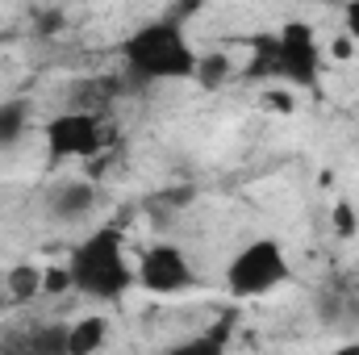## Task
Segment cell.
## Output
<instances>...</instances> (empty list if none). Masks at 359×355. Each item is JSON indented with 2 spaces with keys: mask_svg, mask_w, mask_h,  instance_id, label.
Instances as JSON below:
<instances>
[{
  "mask_svg": "<svg viewBox=\"0 0 359 355\" xmlns=\"http://www.w3.org/2000/svg\"><path fill=\"white\" fill-rule=\"evenodd\" d=\"M117 55L130 72V80L138 84H172V80H196V63L201 55L192 51L184 25L163 17V21H147L134 34H126L117 42Z\"/></svg>",
  "mask_w": 359,
  "mask_h": 355,
  "instance_id": "obj_1",
  "label": "cell"
},
{
  "mask_svg": "<svg viewBox=\"0 0 359 355\" xmlns=\"http://www.w3.org/2000/svg\"><path fill=\"white\" fill-rule=\"evenodd\" d=\"M63 272H67L72 293L88 301H121L130 288H138L134 260L126 255V234L117 226H96L92 234H84L72 247Z\"/></svg>",
  "mask_w": 359,
  "mask_h": 355,
  "instance_id": "obj_2",
  "label": "cell"
},
{
  "mask_svg": "<svg viewBox=\"0 0 359 355\" xmlns=\"http://www.w3.org/2000/svg\"><path fill=\"white\" fill-rule=\"evenodd\" d=\"M255 76L288 84V88H318L322 80V46L305 21H288L276 34L255 38Z\"/></svg>",
  "mask_w": 359,
  "mask_h": 355,
  "instance_id": "obj_3",
  "label": "cell"
},
{
  "mask_svg": "<svg viewBox=\"0 0 359 355\" xmlns=\"http://www.w3.org/2000/svg\"><path fill=\"white\" fill-rule=\"evenodd\" d=\"M288 276H292V264H288L284 243L271 234H259V239L243 243L234 251V260L226 264V293L234 301H255V297L276 293Z\"/></svg>",
  "mask_w": 359,
  "mask_h": 355,
  "instance_id": "obj_4",
  "label": "cell"
},
{
  "mask_svg": "<svg viewBox=\"0 0 359 355\" xmlns=\"http://www.w3.org/2000/svg\"><path fill=\"white\" fill-rule=\"evenodd\" d=\"M109 126L100 121V113L88 109H67V113H55L42 130V142H46V159L50 163H67V159H96L104 147H109Z\"/></svg>",
  "mask_w": 359,
  "mask_h": 355,
  "instance_id": "obj_5",
  "label": "cell"
},
{
  "mask_svg": "<svg viewBox=\"0 0 359 355\" xmlns=\"http://www.w3.org/2000/svg\"><path fill=\"white\" fill-rule=\"evenodd\" d=\"M134 280L142 293L151 297H184L201 284L196 267L188 260V251L176 243H151L138 260H134Z\"/></svg>",
  "mask_w": 359,
  "mask_h": 355,
  "instance_id": "obj_6",
  "label": "cell"
},
{
  "mask_svg": "<svg viewBox=\"0 0 359 355\" xmlns=\"http://www.w3.org/2000/svg\"><path fill=\"white\" fill-rule=\"evenodd\" d=\"M318 322L343 339H359V276L355 272H330L318 284L313 297Z\"/></svg>",
  "mask_w": 359,
  "mask_h": 355,
  "instance_id": "obj_7",
  "label": "cell"
},
{
  "mask_svg": "<svg viewBox=\"0 0 359 355\" xmlns=\"http://www.w3.org/2000/svg\"><path fill=\"white\" fill-rule=\"evenodd\" d=\"M96 205V184L92 180H59L46 192V213L55 222H80Z\"/></svg>",
  "mask_w": 359,
  "mask_h": 355,
  "instance_id": "obj_8",
  "label": "cell"
},
{
  "mask_svg": "<svg viewBox=\"0 0 359 355\" xmlns=\"http://www.w3.org/2000/svg\"><path fill=\"white\" fill-rule=\"evenodd\" d=\"M8 355H72L67 351V326L46 322L38 330H25L17 343H8Z\"/></svg>",
  "mask_w": 359,
  "mask_h": 355,
  "instance_id": "obj_9",
  "label": "cell"
},
{
  "mask_svg": "<svg viewBox=\"0 0 359 355\" xmlns=\"http://www.w3.org/2000/svg\"><path fill=\"white\" fill-rule=\"evenodd\" d=\"M29 117H34V105H29L25 96L0 100V151L17 147V142L29 134Z\"/></svg>",
  "mask_w": 359,
  "mask_h": 355,
  "instance_id": "obj_10",
  "label": "cell"
},
{
  "mask_svg": "<svg viewBox=\"0 0 359 355\" xmlns=\"http://www.w3.org/2000/svg\"><path fill=\"white\" fill-rule=\"evenodd\" d=\"M226 330H230V326L196 330V335H188V339L172 343L168 351H159V355H230V335H226Z\"/></svg>",
  "mask_w": 359,
  "mask_h": 355,
  "instance_id": "obj_11",
  "label": "cell"
},
{
  "mask_svg": "<svg viewBox=\"0 0 359 355\" xmlns=\"http://www.w3.org/2000/svg\"><path fill=\"white\" fill-rule=\"evenodd\" d=\"M104 335H109V322L104 318H80V322H67V351L72 355H96L104 347Z\"/></svg>",
  "mask_w": 359,
  "mask_h": 355,
  "instance_id": "obj_12",
  "label": "cell"
},
{
  "mask_svg": "<svg viewBox=\"0 0 359 355\" xmlns=\"http://www.w3.org/2000/svg\"><path fill=\"white\" fill-rule=\"evenodd\" d=\"M34 293H42L38 267H29V264L13 267V276H8V301H25V297H34Z\"/></svg>",
  "mask_w": 359,
  "mask_h": 355,
  "instance_id": "obj_13",
  "label": "cell"
},
{
  "mask_svg": "<svg viewBox=\"0 0 359 355\" xmlns=\"http://www.w3.org/2000/svg\"><path fill=\"white\" fill-rule=\"evenodd\" d=\"M343 25H347V42H351V46H359V0L343 8Z\"/></svg>",
  "mask_w": 359,
  "mask_h": 355,
  "instance_id": "obj_14",
  "label": "cell"
},
{
  "mask_svg": "<svg viewBox=\"0 0 359 355\" xmlns=\"http://www.w3.org/2000/svg\"><path fill=\"white\" fill-rule=\"evenodd\" d=\"M334 222H339L343 234H355V213H351V205H339V209H334Z\"/></svg>",
  "mask_w": 359,
  "mask_h": 355,
  "instance_id": "obj_15",
  "label": "cell"
},
{
  "mask_svg": "<svg viewBox=\"0 0 359 355\" xmlns=\"http://www.w3.org/2000/svg\"><path fill=\"white\" fill-rule=\"evenodd\" d=\"M330 355H359V339H347L339 351H330Z\"/></svg>",
  "mask_w": 359,
  "mask_h": 355,
  "instance_id": "obj_16",
  "label": "cell"
}]
</instances>
